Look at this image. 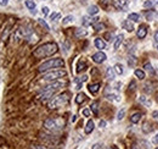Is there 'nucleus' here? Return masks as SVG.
I'll use <instances>...</instances> for the list:
<instances>
[{"label":"nucleus","instance_id":"f257e3e1","mask_svg":"<svg viewBox=\"0 0 158 149\" xmlns=\"http://www.w3.org/2000/svg\"><path fill=\"white\" fill-rule=\"evenodd\" d=\"M59 50V47L55 42H49V43H44L39 45L34 52H33V55L35 57H39V59H43V57H47L51 56L55 53H57Z\"/></svg>","mask_w":158,"mask_h":149},{"label":"nucleus","instance_id":"f03ea898","mask_svg":"<svg viewBox=\"0 0 158 149\" xmlns=\"http://www.w3.org/2000/svg\"><path fill=\"white\" fill-rule=\"evenodd\" d=\"M63 66H64V60L61 59V57H55V59H50V60L43 62L38 67V71L39 72H46V71H51V70L63 67Z\"/></svg>","mask_w":158,"mask_h":149},{"label":"nucleus","instance_id":"7ed1b4c3","mask_svg":"<svg viewBox=\"0 0 158 149\" xmlns=\"http://www.w3.org/2000/svg\"><path fill=\"white\" fill-rule=\"evenodd\" d=\"M63 126H64V121L61 117H50L44 121V127L52 132L61 131L63 128Z\"/></svg>","mask_w":158,"mask_h":149},{"label":"nucleus","instance_id":"20e7f679","mask_svg":"<svg viewBox=\"0 0 158 149\" xmlns=\"http://www.w3.org/2000/svg\"><path fill=\"white\" fill-rule=\"evenodd\" d=\"M68 100H69V95H68V93L59 94V95L55 97L49 103V107H50V109H57V107L64 106L66 104L68 103Z\"/></svg>","mask_w":158,"mask_h":149},{"label":"nucleus","instance_id":"39448f33","mask_svg":"<svg viewBox=\"0 0 158 149\" xmlns=\"http://www.w3.org/2000/svg\"><path fill=\"white\" fill-rule=\"evenodd\" d=\"M66 76H67V72H66L64 70L56 69V70H51V71L44 73L41 80L43 81H57V80H60L62 77H66Z\"/></svg>","mask_w":158,"mask_h":149},{"label":"nucleus","instance_id":"423d86ee","mask_svg":"<svg viewBox=\"0 0 158 149\" xmlns=\"http://www.w3.org/2000/svg\"><path fill=\"white\" fill-rule=\"evenodd\" d=\"M91 59H93V61H94V62H96V64H102L103 61H106L107 55H106L103 52H98V53L94 54Z\"/></svg>","mask_w":158,"mask_h":149},{"label":"nucleus","instance_id":"0eeeda50","mask_svg":"<svg viewBox=\"0 0 158 149\" xmlns=\"http://www.w3.org/2000/svg\"><path fill=\"white\" fill-rule=\"evenodd\" d=\"M128 3H129V0H113V5L118 10H122V11H124L128 7Z\"/></svg>","mask_w":158,"mask_h":149},{"label":"nucleus","instance_id":"6e6552de","mask_svg":"<svg viewBox=\"0 0 158 149\" xmlns=\"http://www.w3.org/2000/svg\"><path fill=\"white\" fill-rule=\"evenodd\" d=\"M122 27L125 29L127 32H132L135 29L134 28V23H132V21H130V20H124L122 22Z\"/></svg>","mask_w":158,"mask_h":149},{"label":"nucleus","instance_id":"1a4fd4ad","mask_svg":"<svg viewBox=\"0 0 158 149\" xmlns=\"http://www.w3.org/2000/svg\"><path fill=\"white\" fill-rule=\"evenodd\" d=\"M136 34H137V37H139L140 39H144V38L147 36V27L145 26V24H141V26L139 27Z\"/></svg>","mask_w":158,"mask_h":149},{"label":"nucleus","instance_id":"9d476101","mask_svg":"<svg viewBox=\"0 0 158 149\" xmlns=\"http://www.w3.org/2000/svg\"><path fill=\"white\" fill-rule=\"evenodd\" d=\"M139 102H140L141 104H144L145 106H147V107L152 106V100H151V99H149L148 97H146V95H142V94H141V95L139 97Z\"/></svg>","mask_w":158,"mask_h":149},{"label":"nucleus","instance_id":"9b49d317","mask_svg":"<svg viewBox=\"0 0 158 149\" xmlns=\"http://www.w3.org/2000/svg\"><path fill=\"white\" fill-rule=\"evenodd\" d=\"M94 128H95V123H94V121L93 120H89L88 122H86V126H85V128H84V132L86 135H90L91 132L94 131Z\"/></svg>","mask_w":158,"mask_h":149},{"label":"nucleus","instance_id":"f8f14e48","mask_svg":"<svg viewBox=\"0 0 158 149\" xmlns=\"http://www.w3.org/2000/svg\"><path fill=\"white\" fill-rule=\"evenodd\" d=\"M123 39H124V36H123V34H118L117 37H115V39H114V44H113L114 50H117V49L120 47V44L123 43Z\"/></svg>","mask_w":158,"mask_h":149},{"label":"nucleus","instance_id":"ddd939ff","mask_svg":"<svg viewBox=\"0 0 158 149\" xmlns=\"http://www.w3.org/2000/svg\"><path fill=\"white\" fill-rule=\"evenodd\" d=\"M100 87H101V85H100V83H93V85H89L88 89H89V92L91 94H96L100 90Z\"/></svg>","mask_w":158,"mask_h":149},{"label":"nucleus","instance_id":"4468645a","mask_svg":"<svg viewBox=\"0 0 158 149\" xmlns=\"http://www.w3.org/2000/svg\"><path fill=\"white\" fill-rule=\"evenodd\" d=\"M141 117H142V114H141V112H134V114H131L130 121H131L132 123H137V122L141 120Z\"/></svg>","mask_w":158,"mask_h":149},{"label":"nucleus","instance_id":"2eb2a0df","mask_svg":"<svg viewBox=\"0 0 158 149\" xmlns=\"http://www.w3.org/2000/svg\"><path fill=\"white\" fill-rule=\"evenodd\" d=\"M94 44H95V47H96L97 49H100V50H102V49L106 48V43L103 42L101 38H96L95 42H94Z\"/></svg>","mask_w":158,"mask_h":149},{"label":"nucleus","instance_id":"dca6fc26","mask_svg":"<svg viewBox=\"0 0 158 149\" xmlns=\"http://www.w3.org/2000/svg\"><path fill=\"white\" fill-rule=\"evenodd\" d=\"M135 76L139 78V80H145L146 78V73H145V70H141V69H136L134 71Z\"/></svg>","mask_w":158,"mask_h":149},{"label":"nucleus","instance_id":"f3484780","mask_svg":"<svg viewBox=\"0 0 158 149\" xmlns=\"http://www.w3.org/2000/svg\"><path fill=\"white\" fill-rule=\"evenodd\" d=\"M98 11H100V10H98V6H96V5H90V6L88 7V14L91 15V16L98 14Z\"/></svg>","mask_w":158,"mask_h":149},{"label":"nucleus","instance_id":"a211bd4d","mask_svg":"<svg viewBox=\"0 0 158 149\" xmlns=\"http://www.w3.org/2000/svg\"><path fill=\"white\" fill-rule=\"evenodd\" d=\"M106 74H107V78L111 80V81H113V80L115 78V71H114V69H112V67H108V69H107Z\"/></svg>","mask_w":158,"mask_h":149},{"label":"nucleus","instance_id":"6ab92c4d","mask_svg":"<svg viewBox=\"0 0 158 149\" xmlns=\"http://www.w3.org/2000/svg\"><path fill=\"white\" fill-rule=\"evenodd\" d=\"M113 69H114L115 73L119 74V76L124 73V67H123V65H122V64H115V65L113 66Z\"/></svg>","mask_w":158,"mask_h":149},{"label":"nucleus","instance_id":"aec40b11","mask_svg":"<svg viewBox=\"0 0 158 149\" xmlns=\"http://www.w3.org/2000/svg\"><path fill=\"white\" fill-rule=\"evenodd\" d=\"M86 100V95L84 93H78V95L76 97V103L77 104H81Z\"/></svg>","mask_w":158,"mask_h":149},{"label":"nucleus","instance_id":"412c9836","mask_svg":"<svg viewBox=\"0 0 158 149\" xmlns=\"http://www.w3.org/2000/svg\"><path fill=\"white\" fill-rule=\"evenodd\" d=\"M128 20H130L132 22H139L140 21V16L136 12H131V14L128 15Z\"/></svg>","mask_w":158,"mask_h":149},{"label":"nucleus","instance_id":"4be33fe9","mask_svg":"<svg viewBox=\"0 0 158 149\" xmlns=\"http://www.w3.org/2000/svg\"><path fill=\"white\" fill-rule=\"evenodd\" d=\"M88 34V32L84 29V28H77L76 29V37L80 38V37H85Z\"/></svg>","mask_w":158,"mask_h":149},{"label":"nucleus","instance_id":"5701e85b","mask_svg":"<svg viewBox=\"0 0 158 149\" xmlns=\"http://www.w3.org/2000/svg\"><path fill=\"white\" fill-rule=\"evenodd\" d=\"M144 69H145L147 72L151 73V74H154V70H153V66H152L151 62H145V64H144Z\"/></svg>","mask_w":158,"mask_h":149},{"label":"nucleus","instance_id":"b1692460","mask_svg":"<svg viewBox=\"0 0 158 149\" xmlns=\"http://www.w3.org/2000/svg\"><path fill=\"white\" fill-rule=\"evenodd\" d=\"M106 98L108 100H114V102H120V97L118 94H107L106 93Z\"/></svg>","mask_w":158,"mask_h":149},{"label":"nucleus","instance_id":"393cba45","mask_svg":"<svg viewBox=\"0 0 158 149\" xmlns=\"http://www.w3.org/2000/svg\"><path fill=\"white\" fill-rule=\"evenodd\" d=\"M24 4H26V6L28 7V9L30 10V11H33V10H34L35 9V3L34 1H33V0H26V1H24Z\"/></svg>","mask_w":158,"mask_h":149},{"label":"nucleus","instance_id":"a878e982","mask_svg":"<svg viewBox=\"0 0 158 149\" xmlns=\"http://www.w3.org/2000/svg\"><path fill=\"white\" fill-rule=\"evenodd\" d=\"M72 22H74V16H72V15L66 16V17L62 20V24H68V23H72Z\"/></svg>","mask_w":158,"mask_h":149},{"label":"nucleus","instance_id":"bb28decb","mask_svg":"<svg viewBox=\"0 0 158 149\" xmlns=\"http://www.w3.org/2000/svg\"><path fill=\"white\" fill-rule=\"evenodd\" d=\"M156 16H157V14H156L154 11H152V10H149V11L146 12V19L149 20V21H152V20L156 17Z\"/></svg>","mask_w":158,"mask_h":149},{"label":"nucleus","instance_id":"cd10ccee","mask_svg":"<svg viewBox=\"0 0 158 149\" xmlns=\"http://www.w3.org/2000/svg\"><path fill=\"white\" fill-rule=\"evenodd\" d=\"M91 111H93L95 115H97V112H98V103L97 102H94L93 104H91Z\"/></svg>","mask_w":158,"mask_h":149},{"label":"nucleus","instance_id":"c85d7f7f","mask_svg":"<svg viewBox=\"0 0 158 149\" xmlns=\"http://www.w3.org/2000/svg\"><path fill=\"white\" fill-rule=\"evenodd\" d=\"M153 0H147V1H145L144 4H142V6L145 7V9H149V7H152L153 6Z\"/></svg>","mask_w":158,"mask_h":149},{"label":"nucleus","instance_id":"c756f323","mask_svg":"<svg viewBox=\"0 0 158 149\" xmlns=\"http://www.w3.org/2000/svg\"><path fill=\"white\" fill-rule=\"evenodd\" d=\"M124 115H125V110H124V109H120L119 112H118V115H117V120H118V121H122L123 117H124Z\"/></svg>","mask_w":158,"mask_h":149},{"label":"nucleus","instance_id":"7c9ffc66","mask_svg":"<svg viewBox=\"0 0 158 149\" xmlns=\"http://www.w3.org/2000/svg\"><path fill=\"white\" fill-rule=\"evenodd\" d=\"M94 28H95V31H101V29H103V28H105V24H103V23L97 22V23H95V24H94Z\"/></svg>","mask_w":158,"mask_h":149},{"label":"nucleus","instance_id":"2f4dec72","mask_svg":"<svg viewBox=\"0 0 158 149\" xmlns=\"http://www.w3.org/2000/svg\"><path fill=\"white\" fill-rule=\"evenodd\" d=\"M60 12H54V14H51L50 15V20L51 21H56V19H60Z\"/></svg>","mask_w":158,"mask_h":149},{"label":"nucleus","instance_id":"473e14b6","mask_svg":"<svg viewBox=\"0 0 158 149\" xmlns=\"http://www.w3.org/2000/svg\"><path fill=\"white\" fill-rule=\"evenodd\" d=\"M38 21H39V23H40V24H41V26H43V27H44L45 29H50V27H49V24H47V23H46V22H45V21H44L43 19H39Z\"/></svg>","mask_w":158,"mask_h":149},{"label":"nucleus","instance_id":"72a5a7b5","mask_svg":"<svg viewBox=\"0 0 158 149\" xmlns=\"http://www.w3.org/2000/svg\"><path fill=\"white\" fill-rule=\"evenodd\" d=\"M90 109H88V107H85V109H83L81 114H83V116H85V117H89L90 116Z\"/></svg>","mask_w":158,"mask_h":149},{"label":"nucleus","instance_id":"f704fd0d","mask_svg":"<svg viewBox=\"0 0 158 149\" xmlns=\"http://www.w3.org/2000/svg\"><path fill=\"white\" fill-rule=\"evenodd\" d=\"M83 66H85V62L84 61H79V64L77 66V72H80L81 70H84V69H83Z\"/></svg>","mask_w":158,"mask_h":149},{"label":"nucleus","instance_id":"c9c22d12","mask_svg":"<svg viewBox=\"0 0 158 149\" xmlns=\"http://www.w3.org/2000/svg\"><path fill=\"white\" fill-rule=\"evenodd\" d=\"M103 147H105L103 143H95L91 149H103Z\"/></svg>","mask_w":158,"mask_h":149},{"label":"nucleus","instance_id":"e433bc0d","mask_svg":"<svg viewBox=\"0 0 158 149\" xmlns=\"http://www.w3.org/2000/svg\"><path fill=\"white\" fill-rule=\"evenodd\" d=\"M41 12H43L44 16H47V15H49V7H47V6H44L43 9H41Z\"/></svg>","mask_w":158,"mask_h":149},{"label":"nucleus","instance_id":"4c0bfd02","mask_svg":"<svg viewBox=\"0 0 158 149\" xmlns=\"http://www.w3.org/2000/svg\"><path fill=\"white\" fill-rule=\"evenodd\" d=\"M106 125H107V122H106L105 120H100V122H98V126H100V127H101V128H105Z\"/></svg>","mask_w":158,"mask_h":149},{"label":"nucleus","instance_id":"58836bf2","mask_svg":"<svg viewBox=\"0 0 158 149\" xmlns=\"http://www.w3.org/2000/svg\"><path fill=\"white\" fill-rule=\"evenodd\" d=\"M152 117H153L156 121H158V110H153V111H152Z\"/></svg>","mask_w":158,"mask_h":149},{"label":"nucleus","instance_id":"ea45409f","mask_svg":"<svg viewBox=\"0 0 158 149\" xmlns=\"http://www.w3.org/2000/svg\"><path fill=\"white\" fill-rule=\"evenodd\" d=\"M152 143H154V144H158V133L152 138Z\"/></svg>","mask_w":158,"mask_h":149},{"label":"nucleus","instance_id":"a19ab883","mask_svg":"<svg viewBox=\"0 0 158 149\" xmlns=\"http://www.w3.org/2000/svg\"><path fill=\"white\" fill-rule=\"evenodd\" d=\"M34 149H51V148H49V147H44V145H35Z\"/></svg>","mask_w":158,"mask_h":149},{"label":"nucleus","instance_id":"79ce46f5","mask_svg":"<svg viewBox=\"0 0 158 149\" xmlns=\"http://www.w3.org/2000/svg\"><path fill=\"white\" fill-rule=\"evenodd\" d=\"M7 3H9V0H0V5L1 6H6Z\"/></svg>","mask_w":158,"mask_h":149},{"label":"nucleus","instance_id":"37998d69","mask_svg":"<svg viewBox=\"0 0 158 149\" xmlns=\"http://www.w3.org/2000/svg\"><path fill=\"white\" fill-rule=\"evenodd\" d=\"M79 80H80V82H85V81H88V76H86V74H84V76H81Z\"/></svg>","mask_w":158,"mask_h":149},{"label":"nucleus","instance_id":"c03bdc74","mask_svg":"<svg viewBox=\"0 0 158 149\" xmlns=\"http://www.w3.org/2000/svg\"><path fill=\"white\" fill-rule=\"evenodd\" d=\"M131 59H132V57H130V59H129V66L135 65V61H136V60H135V59H134V60H131Z\"/></svg>","mask_w":158,"mask_h":149},{"label":"nucleus","instance_id":"a18cd8bd","mask_svg":"<svg viewBox=\"0 0 158 149\" xmlns=\"http://www.w3.org/2000/svg\"><path fill=\"white\" fill-rule=\"evenodd\" d=\"M154 40H156V42H158V29H157L156 33H154Z\"/></svg>","mask_w":158,"mask_h":149},{"label":"nucleus","instance_id":"49530a36","mask_svg":"<svg viewBox=\"0 0 158 149\" xmlns=\"http://www.w3.org/2000/svg\"><path fill=\"white\" fill-rule=\"evenodd\" d=\"M108 149H118V148H117V147H115V145H112V147H110Z\"/></svg>","mask_w":158,"mask_h":149},{"label":"nucleus","instance_id":"de8ad7c7","mask_svg":"<svg viewBox=\"0 0 158 149\" xmlns=\"http://www.w3.org/2000/svg\"><path fill=\"white\" fill-rule=\"evenodd\" d=\"M76 120H77V116H76V115H74V116H73V119H72V121L74 122V121H76Z\"/></svg>","mask_w":158,"mask_h":149},{"label":"nucleus","instance_id":"09e8293b","mask_svg":"<svg viewBox=\"0 0 158 149\" xmlns=\"http://www.w3.org/2000/svg\"><path fill=\"white\" fill-rule=\"evenodd\" d=\"M157 50H158V45H157Z\"/></svg>","mask_w":158,"mask_h":149},{"label":"nucleus","instance_id":"8fccbe9b","mask_svg":"<svg viewBox=\"0 0 158 149\" xmlns=\"http://www.w3.org/2000/svg\"><path fill=\"white\" fill-rule=\"evenodd\" d=\"M156 149H158V147H157V148H156Z\"/></svg>","mask_w":158,"mask_h":149}]
</instances>
